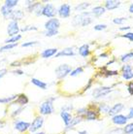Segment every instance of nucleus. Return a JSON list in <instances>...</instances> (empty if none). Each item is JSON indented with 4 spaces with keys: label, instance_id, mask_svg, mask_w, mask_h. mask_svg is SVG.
<instances>
[{
    "label": "nucleus",
    "instance_id": "nucleus-1",
    "mask_svg": "<svg viewBox=\"0 0 133 134\" xmlns=\"http://www.w3.org/2000/svg\"><path fill=\"white\" fill-rule=\"evenodd\" d=\"M93 18L90 12H83L76 15L72 20V25L74 27H85L92 24Z\"/></svg>",
    "mask_w": 133,
    "mask_h": 134
},
{
    "label": "nucleus",
    "instance_id": "nucleus-2",
    "mask_svg": "<svg viewBox=\"0 0 133 134\" xmlns=\"http://www.w3.org/2000/svg\"><path fill=\"white\" fill-rule=\"evenodd\" d=\"M57 97L56 96H51L48 97L45 101L39 105L38 109V114L41 116H50V115L54 113V105L53 102L56 101Z\"/></svg>",
    "mask_w": 133,
    "mask_h": 134
},
{
    "label": "nucleus",
    "instance_id": "nucleus-3",
    "mask_svg": "<svg viewBox=\"0 0 133 134\" xmlns=\"http://www.w3.org/2000/svg\"><path fill=\"white\" fill-rule=\"evenodd\" d=\"M23 6L25 10L30 14H33L37 17L42 16V10H43V2L42 1H33V0H26L24 1Z\"/></svg>",
    "mask_w": 133,
    "mask_h": 134
},
{
    "label": "nucleus",
    "instance_id": "nucleus-4",
    "mask_svg": "<svg viewBox=\"0 0 133 134\" xmlns=\"http://www.w3.org/2000/svg\"><path fill=\"white\" fill-rule=\"evenodd\" d=\"M101 113L98 109L97 103H90L87 106V114L85 117V121H99L101 118Z\"/></svg>",
    "mask_w": 133,
    "mask_h": 134
},
{
    "label": "nucleus",
    "instance_id": "nucleus-5",
    "mask_svg": "<svg viewBox=\"0 0 133 134\" xmlns=\"http://www.w3.org/2000/svg\"><path fill=\"white\" fill-rule=\"evenodd\" d=\"M73 70V68L66 63L60 64L54 69V74L57 80H63L64 78H66L68 75H70L71 71Z\"/></svg>",
    "mask_w": 133,
    "mask_h": 134
},
{
    "label": "nucleus",
    "instance_id": "nucleus-6",
    "mask_svg": "<svg viewBox=\"0 0 133 134\" xmlns=\"http://www.w3.org/2000/svg\"><path fill=\"white\" fill-rule=\"evenodd\" d=\"M44 121H45V119H44L43 116L37 114L36 116H35V118L33 119V121L30 122V128L28 132L31 134V133H35V132L40 131L41 128L43 127Z\"/></svg>",
    "mask_w": 133,
    "mask_h": 134
},
{
    "label": "nucleus",
    "instance_id": "nucleus-7",
    "mask_svg": "<svg viewBox=\"0 0 133 134\" xmlns=\"http://www.w3.org/2000/svg\"><path fill=\"white\" fill-rule=\"evenodd\" d=\"M13 126H14V129L17 130L18 132H20V134H25L29 131L30 122L29 121H21V120L16 119V120H14Z\"/></svg>",
    "mask_w": 133,
    "mask_h": 134
},
{
    "label": "nucleus",
    "instance_id": "nucleus-8",
    "mask_svg": "<svg viewBox=\"0 0 133 134\" xmlns=\"http://www.w3.org/2000/svg\"><path fill=\"white\" fill-rule=\"evenodd\" d=\"M113 87L114 86L112 87H99L94 88L92 91V96L94 99H99V98L105 97L106 95H108L109 93H111L113 91Z\"/></svg>",
    "mask_w": 133,
    "mask_h": 134
},
{
    "label": "nucleus",
    "instance_id": "nucleus-9",
    "mask_svg": "<svg viewBox=\"0 0 133 134\" xmlns=\"http://www.w3.org/2000/svg\"><path fill=\"white\" fill-rule=\"evenodd\" d=\"M57 15V9L56 8V6L52 3H46L43 7L42 10V16L49 19H53L56 18Z\"/></svg>",
    "mask_w": 133,
    "mask_h": 134
},
{
    "label": "nucleus",
    "instance_id": "nucleus-10",
    "mask_svg": "<svg viewBox=\"0 0 133 134\" xmlns=\"http://www.w3.org/2000/svg\"><path fill=\"white\" fill-rule=\"evenodd\" d=\"M29 103V98L25 93H19L18 94V97L16 98V100H14L13 102L9 105H7V109L10 108L11 106L14 105H17L20 107H25L27 104Z\"/></svg>",
    "mask_w": 133,
    "mask_h": 134
},
{
    "label": "nucleus",
    "instance_id": "nucleus-11",
    "mask_svg": "<svg viewBox=\"0 0 133 134\" xmlns=\"http://www.w3.org/2000/svg\"><path fill=\"white\" fill-rule=\"evenodd\" d=\"M20 31V27L19 25V21L16 20H10L7 25V35L9 37L17 36Z\"/></svg>",
    "mask_w": 133,
    "mask_h": 134
},
{
    "label": "nucleus",
    "instance_id": "nucleus-12",
    "mask_svg": "<svg viewBox=\"0 0 133 134\" xmlns=\"http://www.w3.org/2000/svg\"><path fill=\"white\" fill-rule=\"evenodd\" d=\"M120 73L121 75V77L126 81L132 80L133 79V67L132 65H130L128 63H125L121 65L120 67Z\"/></svg>",
    "mask_w": 133,
    "mask_h": 134
},
{
    "label": "nucleus",
    "instance_id": "nucleus-13",
    "mask_svg": "<svg viewBox=\"0 0 133 134\" xmlns=\"http://www.w3.org/2000/svg\"><path fill=\"white\" fill-rule=\"evenodd\" d=\"M57 15L61 19H68L71 16V5L68 3H63L57 9Z\"/></svg>",
    "mask_w": 133,
    "mask_h": 134
},
{
    "label": "nucleus",
    "instance_id": "nucleus-14",
    "mask_svg": "<svg viewBox=\"0 0 133 134\" xmlns=\"http://www.w3.org/2000/svg\"><path fill=\"white\" fill-rule=\"evenodd\" d=\"M45 30H58L60 27V21L57 18L48 20L44 24Z\"/></svg>",
    "mask_w": 133,
    "mask_h": 134
},
{
    "label": "nucleus",
    "instance_id": "nucleus-15",
    "mask_svg": "<svg viewBox=\"0 0 133 134\" xmlns=\"http://www.w3.org/2000/svg\"><path fill=\"white\" fill-rule=\"evenodd\" d=\"M76 55V50L73 47L64 48L63 50L58 51V53L56 54V57H74Z\"/></svg>",
    "mask_w": 133,
    "mask_h": 134
},
{
    "label": "nucleus",
    "instance_id": "nucleus-16",
    "mask_svg": "<svg viewBox=\"0 0 133 134\" xmlns=\"http://www.w3.org/2000/svg\"><path fill=\"white\" fill-rule=\"evenodd\" d=\"M123 109H124V104L121 103V102H118V103L114 104L113 106L110 108V111H109V113H108V116L114 117V116H116V115H119Z\"/></svg>",
    "mask_w": 133,
    "mask_h": 134
},
{
    "label": "nucleus",
    "instance_id": "nucleus-17",
    "mask_svg": "<svg viewBox=\"0 0 133 134\" xmlns=\"http://www.w3.org/2000/svg\"><path fill=\"white\" fill-rule=\"evenodd\" d=\"M112 122L114 124H116V125H125L127 124V121H128V119H127L126 116H124V115H121V114H119V115H116V116H114L112 117Z\"/></svg>",
    "mask_w": 133,
    "mask_h": 134
},
{
    "label": "nucleus",
    "instance_id": "nucleus-18",
    "mask_svg": "<svg viewBox=\"0 0 133 134\" xmlns=\"http://www.w3.org/2000/svg\"><path fill=\"white\" fill-rule=\"evenodd\" d=\"M120 5H121V2L118 1V0H106L104 2L103 6L106 9V11H112L115 10V9H118Z\"/></svg>",
    "mask_w": 133,
    "mask_h": 134
},
{
    "label": "nucleus",
    "instance_id": "nucleus-19",
    "mask_svg": "<svg viewBox=\"0 0 133 134\" xmlns=\"http://www.w3.org/2000/svg\"><path fill=\"white\" fill-rule=\"evenodd\" d=\"M78 54H80L82 57H85V58L90 57V54H91L90 44H83L82 46H80L79 49H78Z\"/></svg>",
    "mask_w": 133,
    "mask_h": 134
},
{
    "label": "nucleus",
    "instance_id": "nucleus-20",
    "mask_svg": "<svg viewBox=\"0 0 133 134\" xmlns=\"http://www.w3.org/2000/svg\"><path fill=\"white\" fill-rule=\"evenodd\" d=\"M25 17V13L23 12V10H13L12 14L10 16V20H16V21H20V20H23Z\"/></svg>",
    "mask_w": 133,
    "mask_h": 134
},
{
    "label": "nucleus",
    "instance_id": "nucleus-21",
    "mask_svg": "<svg viewBox=\"0 0 133 134\" xmlns=\"http://www.w3.org/2000/svg\"><path fill=\"white\" fill-rule=\"evenodd\" d=\"M83 121H84L83 118L78 117V116H75V117H73V120H72V121L70 122L69 125H67V126H65V127H64V131H63V132L65 133V132H67V131L74 129V128L76 127L78 124H81V122H82Z\"/></svg>",
    "mask_w": 133,
    "mask_h": 134
},
{
    "label": "nucleus",
    "instance_id": "nucleus-22",
    "mask_svg": "<svg viewBox=\"0 0 133 134\" xmlns=\"http://www.w3.org/2000/svg\"><path fill=\"white\" fill-rule=\"evenodd\" d=\"M59 116L61 118V120L63 121V124L65 126L69 125L70 122L73 120V115L71 114L70 112H65V111H60L59 112Z\"/></svg>",
    "mask_w": 133,
    "mask_h": 134
},
{
    "label": "nucleus",
    "instance_id": "nucleus-23",
    "mask_svg": "<svg viewBox=\"0 0 133 134\" xmlns=\"http://www.w3.org/2000/svg\"><path fill=\"white\" fill-rule=\"evenodd\" d=\"M58 53V49L57 48H50V49H46L44 50L40 54L42 58H50L52 57H56V54Z\"/></svg>",
    "mask_w": 133,
    "mask_h": 134
},
{
    "label": "nucleus",
    "instance_id": "nucleus-24",
    "mask_svg": "<svg viewBox=\"0 0 133 134\" xmlns=\"http://www.w3.org/2000/svg\"><path fill=\"white\" fill-rule=\"evenodd\" d=\"M90 13L92 16H94L95 18H99L101 17L102 15L106 13V9L104 8V6L102 5H98V6H95L92 8V10L90 11Z\"/></svg>",
    "mask_w": 133,
    "mask_h": 134
},
{
    "label": "nucleus",
    "instance_id": "nucleus-25",
    "mask_svg": "<svg viewBox=\"0 0 133 134\" xmlns=\"http://www.w3.org/2000/svg\"><path fill=\"white\" fill-rule=\"evenodd\" d=\"M90 5H91L90 2H81L74 7V11L78 13H83V12H86L87 8H90Z\"/></svg>",
    "mask_w": 133,
    "mask_h": 134
},
{
    "label": "nucleus",
    "instance_id": "nucleus-26",
    "mask_svg": "<svg viewBox=\"0 0 133 134\" xmlns=\"http://www.w3.org/2000/svg\"><path fill=\"white\" fill-rule=\"evenodd\" d=\"M31 84L34 85L35 87H39L41 90H47L48 88V84H47L46 82H44L42 80H39V79H37V78H31Z\"/></svg>",
    "mask_w": 133,
    "mask_h": 134
},
{
    "label": "nucleus",
    "instance_id": "nucleus-27",
    "mask_svg": "<svg viewBox=\"0 0 133 134\" xmlns=\"http://www.w3.org/2000/svg\"><path fill=\"white\" fill-rule=\"evenodd\" d=\"M12 12H13V9H9L5 5H2V6L0 7V14L3 17L4 20H9Z\"/></svg>",
    "mask_w": 133,
    "mask_h": 134
},
{
    "label": "nucleus",
    "instance_id": "nucleus-28",
    "mask_svg": "<svg viewBox=\"0 0 133 134\" xmlns=\"http://www.w3.org/2000/svg\"><path fill=\"white\" fill-rule=\"evenodd\" d=\"M18 97V94H12L9 96H5V97H0V104H4V105H9L13 102L14 100H16V98Z\"/></svg>",
    "mask_w": 133,
    "mask_h": 134
},
{
    "label": "nucleus",
    "instance_id": "nucleus-29",
    "mask_svg": "<svg viewBox=\"0 0 133 134\" xmlns=\"http://www.w3.org/2000/svg\"><path fill=\"white\" fill-rule=\"evenodd\" d=\"M97 105H98V109H99L101 114L108 115L109 111H110V108H111L109 104L105 103V102H100V103H97Z\"/></svg>",
    "mask_w": 133,
    "mask_h": 134
},
{
    "label": "nucleus",
    "instance_id": "nucleus-30",
    "mask_svg": "<svg viewBox=\"0 0 133 134\" xmlns=\"http://www.w3.org/2000/svg\"><path fill=\"white\" fill-rule=\"evenodd\" d=\"M23 111H24V107H20V106H18L17 109H15V110H13L12 112H11L10 115H9V117H10L11 119H13V120H16V119H18V117L23 113Z\"/></svg>",
    "mask_w": 133,
    "mask_h": 134
},
{
    "label": "nucleus",
    "instance_id": "nucleus-31",
    "mask_svg": "<svg viewBox=\"0 0 133 134\" xmlns=\"http://www.w3.org/2000/svg\"><path fill=\"white\" fill-rule=\"evenodd\" d=\"M133 60V52H129V53H126V54L120 55V61L123 62V63H127L128 61Z\"/></svg>",
    "mask_w": 133,
    "mask_h": 134
},
{
    "label": "nucleus",
    "instance_id": "nucleus-32",
    "mask_svg": "<svg viewBox=\"0 0 133 134\" xmlns=\"http://www.w3.org/2000/svg\"><path fill=\"white\" fill-rule=\"evenodd\" d=\"M21 38H23V36H21L20 34H19V35H17V36L9 37V38L5 39L4 43H5V45H9V44H17Z\"/></svg>",
    "mask_w": 133,
    "mask_h": 134
},
{
    "label": "nucleus",
    "instance_id": "nucleus-33",
    "mask_svg": "<svg viewBox=\"0 0 133 134\" xmlns=\"http://www.w3.org/2000/svg\"><path fill=\"white\" fill-rule=\"evenodd\" d=\"M19 46V43L17 44H9V45H4L2 47H0V54L1 53H4V52H8V51H11L17 48Z\"/></svg>",
    "mask_w": 133,
    "mask_h": 134
},
{
    "label": "nucleus",
    "instance_id": "nucleus-34",
    "mask_svg": "<svg viewBox=\"0 0 133 134\" xmlns=\"http://www.w3.org/2000/svg\"><path fill=\"white\" fill-rule=\"evenodd\" d=\"M3 5H5L9 9H13L19 5V0H5Z\"/></svg>",
    "mask_w": 133,
    "mask_h": 134
},
{
    "label": "nucleus",
    "instance_id": "nucleus-35",
    "mask_svg": "<svg viewBox=\"0 0 133 134\" xmlns=\"http://www.w3.org/2000/svg\"><path fill=\"white\" fill-rule=\"evenodd\" d=\"M94 81H95V78H94V77L90 78V80H88V82H87V84L86 85V86L83 87V90L81 91V94L85 93V92L88 91L90 88H91V87H92V86H93V84H94Z\"/></svg>",
    "mask_w": 133,
    "mask_h": 134
},
{
    "label": "nucleus",
    "instance_id": "nucleus-36",
    "mask_svg": "<svg viewBox=\"0 0 133 134\" xmlns=\"http://www.w3.org/2000/svg\"><path fill=\"white\" fill-rule=\"evenodd\" d=\"M84 70H85V66H78V67H76V68H74L73 70L71 71L70 76H71V77H76L78 75L84 73Z\"/></svg>",
    "mask_w": 133,
    "mask_h": 134
},
{
    "label": "nucleus",
    "instance_id": "nucleus-37",
    "mask_svg": "<svg viewBox=\"0 0 133 134\" xmlns=\"http://www.w3.org/2000/svg\"><path fill=\"white\" fill-rule=\"evenodd\" d=\"M86 114H87V107H81V108H79V109H77L76 110V115H75V116L83 118L84 120H85Z\"/></svg>",
    "mask_w": 133,
    "mask_h": 134
},
{
    "label": "nucleus",
    "instance_id": "nucleus-38",
    "mask_svg": "<svg viewBox=\"0 0 133 134\" xmlns=\"http://www.w3.org/2000/svg\"><path fill=\"white\" fill-rule=\"evenodd\" d=\"M38 27L35 25H24L23 27H20L21 32H27V31H37Z\"/></svg>",
    "mask_w": 133,
    "mask_h": 134
},
{
    "label": "nucleus",
    "instance_id": "nucleus-39",
    "mask_svg": "<svg viewBox=\"0 0 133 134\" xmlns=\"http://www.w3.org/2000/svg\"><path fill=\"white\" fill-rule=\"evenodd\" d=\"M133 132V122H129L124 125L123 127V134H130Z\"/></svg>",
    "mask_w": 133,
    "mask_h": 134
},
{
    "label": "nucleus",
    "instance_id": "nucleus-40",
    "mask_svg": "<svg viewBox=\"0 0 133 134\" xmlns=\"http://www.w3.org/2000/svg\"><path fill=\"white\" fill-rule=\"evenodd\" d=\"M126 20H127V18H124V17L115 18V19H113V23L115 24H118V25H121V24H124Z\"/></svg>",
    "mask_w": 133,
    "mask_h": 134
},
{
    "label": "nucleus",
    "instance_id": "nucleus-41",
    "mask_svg": "<svg viewBox=\"0 0 133 134\" xmlns=\"http://www.w3.org/2000/svg\"><path fill=\"white\" fill-rule=\"evenodd\" d=\"M43 34L46 37H53L58 34V30H44Z\"/></svg>",
    "mask_w": 133,
    "mask_h": 134
},
{
    "label": "nucleus",
    "instance_id": "nucleus-42",
    "mask_svg": "<svg viewBox=\"0 0 133 134\" xmlns=\"http://www.w3.org/2000/svg\"><path fill=\"white\" fill-rule=\"evenodd\" d=\"M39 42L38 41H29V42H24L21 44V47L23 48H28V47H33L35 45H38Z\"/></svg>",
    "mask_w": 133,
    "mask_h": 134
},
{
    "label": "nucleus",
    "instance_id": "nucleus-43",
    "mask_svg": "<svg viewBox=\"0 0 133 134\" xmlns=\"http://www.w3.org/2000/svg\"><path fill=\"white\" fill-rule=\"evenodd\" d=\"M74 110V106L72 104H65L60 108V111H65V112H71Z\"/></svg>",
    "mask_w": 133,
    "mask_h": 134
},
{
    "label": "nucleus",
    "instance_id": "nucleus-44",
    "mask_svg": "<svg viewBox=\"0 0 133 134\" xmlns=\"http://www.w3.org/2000/svg\"><path fill=\"white\" fill-rule=\"evenodd\" d=\"M107 28V25L104 24H95L94 26H93V29L96 31H102V30H105Z\"/></svg>",
    "mask_w": 133,
    "mask_h": 134
},
{
    "label": "nucleus",
    "instance_id": "nucleus-45",
    "mask_svg": "<svg viewBox=\"0 0 133 134\" xmlns=\"http://www.w3.org/2000/svg\"><path fill=\"white\" fill-rule=\"evenodd\" d=\"M120 37L125 38V39H127V40H129L130 42H133V32H127V33L121 34Z\"/></svg>",
    "mask_w": 133,
    "mask_h": 134
},
{
    "label": "nucleus",
    "instance_id": "nucleus-46",
    "mask_svg": "<svg viewBox=\"0 0 133 134\" xmlns=\"http://www.w3.org/2000/svg\"><path fill=\"white\" fill-rule=\"evenodd\" d=\"M126 88H127L128 93H129L130 95H133V80L129 81V82L127 83V84H126Z\"/></svg>",
    "mask_w": 133,
    "mask_h": 134
},
{
    "label": "nucleus",
    "instance_id": "nucleus-47",
    "mask_svg": "<svg viewBox=\"0 0 133 134\" xmlns=\"http://www.w3.org/2000/svg\"><path fill=\"white\" fill-rule=\"evenodd\" d=\"M11 73L13 74V75H17V76H21V75H23L24 74V72H23L21 69H19V68H17V69H14V70L11 71Z\"/></svg>",
    "mask_w": 133,
    "mask_h": 134
},
{
    "label": "nucleus",
    "instance_id": "nucleus-48",
    "mask_svg": "<svg viewBox=\"0 0 133 134\" xmlns=\"http://www.w3.org/2000/svg\"><path fill=\"white\" fill-rule=\"evenodd\" d=\"M8 124V121L5 119H0V129H3Z\"/></svg>",
    "mask_w": 133,
    "mask_h": 134
},
{
    "label": "nucleus",
    "instance_id": "nucleus-49",
    "mask_svg": "<svg viewBox=\"0 0 133 134\" xmlns=\"http://www.w3.org/2000/svg\"><path fill=\"white\" fill-rule=\"evenodd\" d=\"M126 117L128 120H132L133 119V107H130L129 110H128V113H127Z\"/></svg>",
    "mask_w": 133,
    "mask_h": 134
},
{
    "label": "nucleus",
    "instance_id": "nucleus-50",
    "mask_svg": "<svg viewBox=\"0 0 133 134\" xmlns=\"http://www.w3.org/2000/svg\"><path fill=\"white\" fill-rule=\"evenodd\" d=\"M7 73H8V69H7V68H2V69H0V79H2Z\"/></svg>",
    "mask_w": 133,
    "mask_h": 134
},
{
    "label": "nucleus",
    "instance_id": "nucleus-51",
    "mask_svg": "<svg viewBox=\"0 0 133 134\" xmlns=\"http://www.w3.org/2000/svg\"><path fill=\"white\" fill-rule=\"evenodd\" d=\"M100 58H109L110 57V54H109V52H104L102 54L99 55Z\"/></svg>",
    "mask_w": 133,
    "mask_h": 134
},
{
    "label": "nucleus",
    "instance_id": "nucleus-52",
    "mask_svg": "<svg viewBox=\"0 0 133 134\" xmlns=\"http://www.w3.org/2000/svg\"><path fill=\"white\" fill-rule=\"evenodd\" d=\"M130 28H131V26H130V25H126V26L120 27V31H125V30H129Z\"/></svg>",
    "mask_w": 133,
    "mask_h": 134
},
{
    "label": "nucleus",
    "instance_id": "nucleus-53",
    "mask_svg": "<svg viewBox=\"0 0 133 134\" xmlns=\"http://www.w3.org/2000/svg\"><path fill=\"white\" fill-rule=\"evenodd\" d=\"M117 61V59L116 58H113V59H112V60H110V61H108V62H107L106 64H105V66H107V67H109L111 65V64H113V63H115V62H116Z\"/></svg>",
    "mask_w": 133,
    "mask_h": 134
},
{
    "label": "nucleus",
    "instance_id": "nucleus-54",
    "mask_svg": "<svg viewBox=\"0 0 133 134\" xmlns=\"http://www.w3.org/2000/svg\"><path fill=\"white\" fill-rule=\"evenodd\" d=\"M128 12H129L130 14H133V3L130 4L129 8H128Z\"/></svg>",
    "mask_w": 133,
    "mask_h": 134
},
{
    "label": "nucleus",
    "instance_id": "nucleus-55",
    "mask_svg": "<svg viewBox=\"0 0 133 134\" xmlns=\"http://www.w3.org/2000/svg\"><path fill=\"white\" fill-rule=\"evenodd\" d=\"M78 134H90L87 130H80L78 131Z\"/></svg>",
    "mask_w": 133,
    "mask_h": 134
},
{
    "label": "nucleus",
    "instance_id": "nucleus-56",
    "mask_svg": "<svg viewBox=\"0 0 133 134\" xmlns=\"http://www.w3.org/2000/svg\"><path fill=\"white\" fill-rule=\"evenodd\" d=\"M31 134H47L46 132L44 131H38V132H35V133H31Z\"/></svg>",
    "mask_w": 133,
    "mask_h": 134
},
{
    "label": "nucleus",
    "instance_id": "nucleus-57",
    "mask_svg": "<svg viewBox=\"0 0 133 134\" xmlns=\"http://www.w3.org/2000/svg\"><path fill=\"white\" fill-rule=\"evenodd\" d=\"M130 134H133V132H132V133H130Z\"/></svg>",
    "mask_w": 133,
    "mask_h": 134
}]
</instances>
